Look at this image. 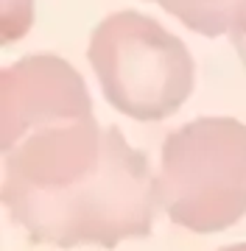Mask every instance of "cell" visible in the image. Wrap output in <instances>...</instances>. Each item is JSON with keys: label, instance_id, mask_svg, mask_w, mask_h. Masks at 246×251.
Segmentation results:
<instances>
[{"label": "cell", "instance_id": "2", "mask_svg": "<svg viewBox=\"0 0 246 251\" xmlns=\"http://www.w3.org/2000/svg\"><path fill=\"white\" fill-rule=\"evenodd\" d=\"M154 204L157 196L148 159L118 134L107 165L87 184L23 206L11 212V221L23 226L34 243L59 249H115L120 240L151 234Z\"/></svg>", "mask_w": 246, "mask_h": 251}, {"label": "cell", "instance_id": "4", "mask_svg": "<svg viewBox=\"0 0 246 251\" xmlns=\"http://www.w3.org/2000/svg\"><path fill=\"white\" fill-rule=\"evenodd\" d=\"M154 3H160L168 14H173L191 31L219 36L235 25L246 0H154Z\"/></svg>", "mask_w": 246, "mask_h": 251}, {"label": "cell", "instance_id": "7", "mask_svg": "<svg viewBox=\"0 0 246 251\" xmlns=\"http://www.w3.org/2000/svg\"><path fill=\"white\" fill-rule=\"evenodd\" d=\"M219 251H246V243H238V246H224Z\"/></svg>", "mask_w": 246, "mask_h": 251}, {"label": "cell", "instance_id": "5", "mask_svg": "<svg viewBox=\"0 0 246 251\" xmlns=\"http://www.w3.org/2000/svg\"><path fill=\"white\" fill-rule=\"evenodd\" d=\"M31 23V0H3V42L20 39Z\"/></svg>", "mask_w": 246, "mask_h": 251}, {"label": "cell", "instance_id": "6", "mask_svg": "<svg viewBox=\"0 0 246 251\" xmlns=\"http://www.w3.org/2000/svg\"><path fill=\"white\" fill-rule=\"evenodd\" d=\"M229 39H232V48L238 50L241 64H244V70H246V3H244V9H241V14H238L235 25L229 28Z\"/></svg>", "mask_w": 246, "mask_h": 251}, {"label": "cell", "instance_id": "1", "mask_svg": "<svg viewBox=\"0 0 246 251\" xmlns=\"http://www.w3.org/2000/svg\"><path fill=\"white\" fill-rule=\"evenodd\" d=\"M157 204L176 226L199 234L229 229L246 215V126L196 117L165 137Z\"/></svg>", "mask_w": 246, "mask_h": 251}, {"label": "cell", "instance_id": "3", "mask_svg": "<svg viewBox=\"0 0 246 251\" xmlns=\"http://www.w3.org/2000/svg\"><path fill=\"white\" fill-rule=\"evenodd\" d=\"M87 59L107 103L146 123L176 115L196 84L185 42L140 11H115L101 20Z\"/></svg>", "mask_w": 246, "mask_h": 251}]
</instances>
